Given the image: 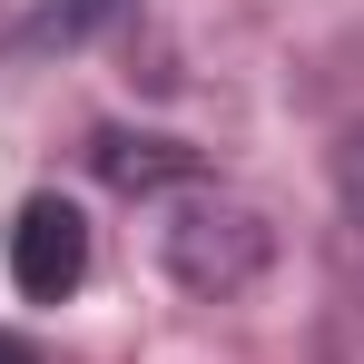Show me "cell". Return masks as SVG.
Instances as JSON below:
<instances>
[{"instance_id": "1", "label": "cell", "mask_w": 364, "mask_h": 364, "mask_svg": "<svg viewBox=\"0 0 364 364\" xmlns=\"http://www.w3.org/2000/svg\"><path fill=\"white\" fill-rule=\"evenodd\" d=\"M158 246H168V266H178L197 296H227V286H246V276L266 266V227H256L246 207H227V197H187V207H168Z\"/></svg>"}, {"instance_id": "2", "label": "cell", "mask_w": 364, "mask_h": 364, "mask_svg": "<svg viewBox=\"0 0 364 364\" xmlns=\"http://www.w3.org/2000/svg\"><path fill=\"white\" fill-rule=\"evenodd\" d=\"M79 276H89V217L69 197H30L20 227H10V286L30 305H60Z\"/></svg>"}, {"instance_id": "3", "label": "cell", "mask_w": 364, "mask_h": 364, "mask_svg": "<svg viewBox=\"0 0 364 364\" xmlns=\"http://www.w3.org/2000/svg\"><path fill=\"white\" fill-rule=\"evenodd\" d=\"M0 364H40V355H30V345H20V335H10V325H0Z\"/></svg>"}]
</instances>
